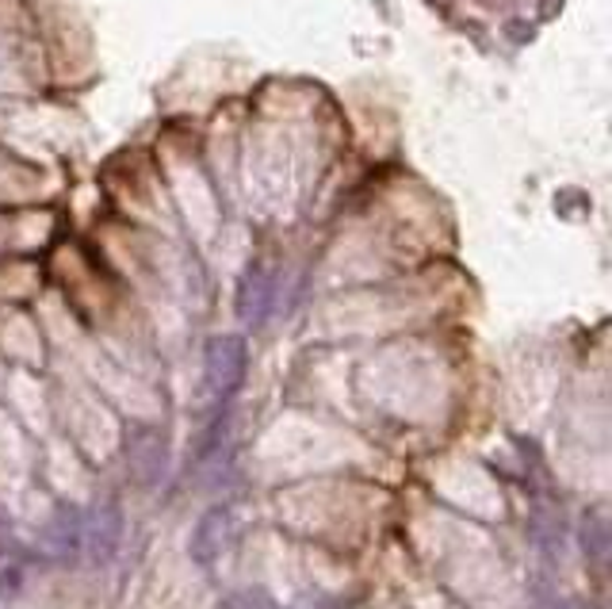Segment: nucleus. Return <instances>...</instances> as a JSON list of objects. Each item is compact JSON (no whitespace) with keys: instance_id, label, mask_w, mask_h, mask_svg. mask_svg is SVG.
<instances>
[{"instance_id":"nucleus-1","label":"nucleus","mask_w":612,"mask_h":609,"mask_svg":"<svg viewBox=\"0 0 612 609\" xmlns=\"http://www.w3.org/2000/svg\"><path fill=\"white\" fill-rule=\"evenodd\" d=\"M245 346L238 338H211L204 349V391L215 403H227L245 376Z\"/></svg>"}]
</instances>
